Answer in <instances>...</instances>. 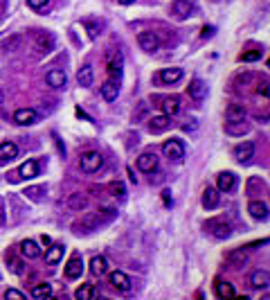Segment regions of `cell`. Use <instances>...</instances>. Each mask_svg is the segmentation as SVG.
<instances>
[{"mask_svg":"<svg viewBox=\"0 0 270 300\" xmlns=\"http://www.w3.org/2000/svg\"><path fill=\"white\" fill-rule=\"evenodd\" d=\"M113 217H115V210H113V208H104V210H97V212H88V214H83L81 221H77L72 228H75L77 233H93V230H97L101 224L111 221Z\"/></svg>","mask_w":270,"mask_h":300,"instance_id":"6da1fadb","label":"cell"},{"mask_svg":"<svg viewBox=\"0 0 270 300\" xmlns=\"http://www.w3.org/2000/svg\"><path fill=\"white\" fill-rule=\"evenodd\" d=\"M203 228H205L212 237H216V239H228V237L232 235V226H230L223 217L207 219L205 224H203Z\"/></svg>","mask_w":270,"mask_h":300,"instance_id":"7a4b0ae2","label":"cell"},{"mask_svg":"<svg viewBox=\"0 0 270 300\" xmlns=\"http://www.w3.org/2000/svg\"><path fill=\"white\" fill-rule=\"evenodd\" d=\"M101 165H104V158H101L99 151H86L79 158V167H81L83 174H95V171H99Z\"/></svg>","mask_w":270,"mask_h":300,"instance_id":"3957f363","label":"cell"},{"mask_svg":"<svg viewBox=\"0 0 270 300\" xmlns=\"http://www.w3.org/2000/svg\"><path fill=\"white\" fill-rule=\"evenodd\" d=\"M32 39H34L36 47L41 52H52L54 50V36L45 30H32Z\"/></svg>","mask_w":270,"mask_h":300,"instance_id":"277c9868","label":"cell"},{"mask_svg":"<svg viewBox=\"0 0 270 300\" xmlns=\"http://www.w3.org/2000/svg\"><path fill=\"white\" fill-rule=\"evenodd\" d=\"M162 153L169 160H182L185 158V145L180 140H176V138H171V140H167L162 145Z\"/></svg>","mask_w":270,"mask_h":300,"instance_id":"5b68a950","label":"cell"},{"mask_svg":"<svg viewBox=\"0 0 270 300\" xmlns=\"http://www.w3.org/2000/svg\"><path fill=\"white\" fill-rule=\"evenodd\" d=\"M137 43L144 52H158L160 50V39L155 32H140L137 34Z\"/></svg>","mask_w":270,"mask_h":300,"instance_id":"8992f818","label":"cell"},{"mask_svg":"<svg viewBox=\"0 0 270 300\" xmlns=\"http://www.w3.org/2000/svg\"><path fill=\"white\" fill-rule=\"evenodd\" d=\"M248 262V248H234V251H230L225 255V264L230 269H243Z\"/></svg>","mask_w":270,"mask_h":300,"instance_id":"52a82bcc","label":"cell"},{"mask_svg":"<svg viewBox=\"0 0 270 300\" xmlns=\"http://www.w3.org/2000/svg\"><path fill=\"white\" fill-rule=\"evenodd\" d=\"M234 158L239 160L241 165H248V163L254 158V142L246 140V142H241V145H236L234 147Z\"/></svg>","mask_w":270,"mask_h":300,"instance_id":"ba28073f","label":"cell"},{"mask_svg":"<svg viewBox=\"0 0 270 300\" xmlns=\"http://www.w3.org/2000/svg\"><path fill=\"white\" fill-rule=\"evenodd\" d=\"M137 170L144 171V174H151V171L158 170V156L153 151H144L137 156Z\"/></svg>","mask_w":270,"mask_h":300,"instance_id":"9c48e42d","label":"cell"},{"mask_svg":"<svg viewBox=\"0 0 270 300\" xmlns=\"http://www.w3.org/2000/svg\"><path fill=\"white\" fill-rule=\"evenodd\" d=\"M108 282L113 284V289H117V291H122V294H126V291H131V278L124 273V271H113L111 276H108Z\"/></svg>","mask_w":270,"mask_h":300,"instance_id":"30bf717a","label":"cell"},{"mask_svg":"<svg viewBox=\"0 0 270 300\" xmlns=\"http://www.w3.org/2000/svg\"><path fill=\"white\" fill-rule=\"evenodd\" d=\"M171 14L178 18H187V16H194L196 14V5L189 2V0H174L171 2Z\"/></svg>","mask_w":270,"mask_h":300,"instance_id":"8fae6325","label":"cell"},{"mask_svg":"<svg viewBox=\"0 0 270 300\" xmlns=\"http://www.w3.org/2000/svg\"><path fill=\"white\" fill-rule=\"evenodd\" d=\"M14 122L20 124V127H32V124L39 122V113L34 108H18L14 113Z\"/></svg>","mask_w":270,"mask_h":300,"instance_id":"7c38bea8","label":"cell"},{"mask_svg":"<svg viewBox=\"0 0 270 300\" xmlns=\"http://www.w3.org/2000/svg\"><path fill=\"white\" fill-rule=\"evenodd\" d=\"M83 273V259L79 255H72L68 259V264H65V278L68 280H77V278H81Z\"/></svg>","mask_w":270,"mask_h":300,"instance_id":"4fadbf2b","label":"cell"},{"mask_svg":"<svg viewBox=\"0 0 270 300\" xmlns=\"http://www.w3.org/2000/svg\"><path fill=\"white\" fill-rule=\"evenodd\" d=\"M236 188V176L232 171H221L216 176V190L218 192H232Z\"/></svg>","mask_w":270,"mask_h":300,"instance_id":"5bb4252c","label":"cell"},{"mask_svg":"<svg viewBox=\"0 0 270 300\" xmlns=\"http://www.w3.org/2000/svg\"><path fill=\"white\" fill-rule=\"evenodd\" d=\"M189 97H192L196 104H200V102L207 97V84L203 82V79H194V82L189 84Z\"/></svg>","mask_w":270,"mask_h":300,"instance_id":"9a60e30c","label":"cell"},{"mask_svg":"<svg viewBox=\"0 0 270 300\" xmlns=\"http://www.w3.org/2000/svg\"><path fill=\"white\" fill-rule=\"evenodd\" d=\"M169 124H171V118L162 113V115H153V118L149 120L147 129L151 131V133H162V131L169 129Z\"/></svg>","mask_w":270,"mask_h":300,"instance_id":"2e32d148","label":"cell"},{"mask_svg":"<svg viewBox=\"0 0 270 300\" xmlns=\"http://www.w3.org/2000/svg\"><path fill=\"white\" fill-rule=\"evenodd\" d=\"M246 106L243 104H230L225 108V120L228 122H246Z\"/></svg>","mask_w":270,"mask_h":300,"instance_id":"e0dca14e","label":"cell"},{"mask_svg":"<svg viewBox=\"0 0 270 300\" xmlns=\"http://www.w3.org/2000/svg\"><path fill=\"white\" fill-rule=\"evenodd\" d=\"M39 160L30 158V160H25L23 165L18 167V178H36L39 176Z\"/></svg>","mask_w":270,"mask_h":300,"instance_id":"ac0fdd59","label":"cell"},{"mask_svg":"<svg viewBox=\"0 0 270 300\" xmlns=\"http://www.w3.org/2000/svg\"><path fill=\"white\" fill-rule=\"evenodd\" d=\"M158 79L162 84H167V86H171V84H178L182 79V68H165V70L158 72Z\"/></svg>","mask_w":270,"mask_h":300,"instance_id":"d6986e66","label":"cell"},{"mask_svg":"<svg viewBox=\"0 0 270 300\" xmlns=\"http://www.w3.org/2000/svg\"><path fill=\"white\" fill-rule=\"evenodd\" d=\"M16 156H18V147L12 140L0 142V163H12Z\"/></svg>","mask_w":270,"mask_h":300,"instance_id":"ffe728a7","label":"cell"},{"mask_svg":"<svg viewBox=\"0 0 270 300\" xmlns=\"http://www.w3.org/2000/svg\"><path fill=\"white\" fill-rule=\"evenodd\" d=\"M47 84L52 86V88H63L65 84H68V77H65L63 70H59V68H52V70L45 75Z\"/></svg>","mask_w":270,"mask_h":300,"instance_id":"44dd1931","label":"cell"},{"mask_svg":"<svg viewBox=\"0 0 270 300\" xmlns=\"http://www.w3.org/2000/svg\"><path fill=\"white\" fill-rule=\"evenodd\" d=\"M248 212L252 214V219H259V221L268 219V206H266L264 201H250L248 203Z\"/></svg>","mask_w":270,"mask_h":300,"instance_id":"7402d4cb","label":"cell"},{"mask_svg":"<svg viewBox=\"0 0 270 300\" xmlns=\"http://www.w3.org/2000/svg\"><path fill=\"white\" fill-rule=\"evenodd\" d=\"M268 284H270V276L266 269H257L252 276H250V287L252 289H266Z\"/></svg>","mask_w":270,"mask_h":300,"instance_id":"603a6c76","label":"cell"},{"mask_svg":"<svg viewBox=\"0 0 270 300\" xmlns=\"http://www.w3.org/2000/svg\"><path fill=\"white\" fill-rule=\"evenodd\" d=\"M63 244H50L45 251V262L47 264H59L61 257H63Z\"/></svg>","mask_w":270,"mask_h":300,"instance_id":"cb8c5ba5","label":"cell"},{"mask_svg":"<svg viewBox=\"0 0 270 300\" xmlns=\"http://www.w3.org/2000/svg\"><path fill=\"white\" fill-rule=\"evenodd\" d=\"M68 208H70V210H75V212L86 210V208H88V196L81 194V192H75V194L68 196Z\"/></svg>","mask_w":270,"mask_h":300,"instance_id":"d4e9b609","label":"cell"},{"mask_svg":"<svg viewBox=\"0 0 270 300\" xmlns=\"http://www.w3.org/2000/svg\"><path fill=\"white\" fill-rule=\"evenodd\" d=\"M218 201H221L218 190L216 188H205V192H203V208H207V210H214V208L218 206Z\"/></svg>","mask_w":270,"mask_h":300,"instance_id":"484cf974","label":"cell"},{"mask_svg":"<svg viewBox=\"0 0 270 300\" xmlns=\"http://www.w3.org/2000/svg\"><path fill=\"white\" fill-rule=\"evenodd\" d=\"M119 95V86L117 82H113V79H108V82L101 84V97H104L106 102H115Z\"/></svg>","mask_w":270,"mask_h":300,"instance_id":"4316f807","label":"cell"},{"mask_svg":"<svg viewBox=\"0 0 270 300\" xmlns=\"http://www.w3.org/2000/svg\"><path fill=\"white\" fill-rule=\"evenodd\" d=\"M160 102H162V104H160V108H162V113H165V115H176L178 111H180V100H178V97H160Z\"/></svg>","mask_w":270,"mask_h":300,"instance_id":"83f0119b","label":"cell"},{"mask_svg":"<svg viewBox=\"0 0 270 300\" xmlns=\"http://www.w3.org/2000/svg\"><path fill=\"white\" fill-rule=\"evenodd\" d=\"M20 253L27 259H36L41 255V248H39V244L34 239H25V241H20Z\"/></svg>","mask_w":270,"mask_h":300,"instance_id":"f1b7e54d","label":"cell"},{"mask_svg":"<svg viewBox=\"0 0 270 300\" xmlns=\"http://www.w3.org/2000/svg\"><path fill=\"white\" fill-rule=\"evenodd\" d=\"M77 82H79V86H83V88H90L95 82V72H93V65H83L81 70L77 72Z\"/></svg>","mask_w":270,"mask_h":300,"instance_id":"f546056e","label":"cell"},{"mask_svg":"<svg viewBox=\"0 0 270 300\" xmlns=\"http://www.w3.org/2000/svg\"><path fill=\"white\" fill-rule=\"evenodd\" d=\"M25 45V39L20 34H14L9 36L5 43H2V50H7V52H18V50H23Z\"/></svg>","mask_w":270,"mask_h":300,"instance_id":"4dcf8cb0","label":"cell"},{"mask_svg":"<svg viewBox=\"0 0 270 300\" xmlns=\"http://www.w3.org/2000/svg\"><path fill=\"white\" fill-rule=\"evenodd\" d=\"M106 269H108V264H106V257H101V255H95V257L90 259V273H93V276H104Z\"/></svg>","mask_w":270,"mask_h":300,"instance_id":"1f68e13d","label":"cell"},{"mask_svg":"<svg viewBox=\"0 0 270 300\" xmlns=\"http://www.w3.org/2000/svg\"><path fill=\"white\" fill-rule=\"evenodd\" d=\"M75 298L77 300H95L97 298V291H95L93 284H81V287L75 291Z\"/></svg>","mask_w":270,"mask_h":300,"instance_id":"d6a6232c","label":"cell"},{"mask_svg":"<svg viewBox=\"0 0 270 300\" xmlns=\"http://www.w3.org/2000/svg\"><path fill=\"white\" fill-rule=\"evenodd\" d=\"M50 296H52V287L45 282L34 284V289H32V298H36V300H45V298H50Z\"/></svg>","mask_w":270,"mask_h":300,"instance_id":"836d02e7","label":"cell"},{"mask_svg":"<svg viewBox=\"0 0 270 300\" xmlns=\"http://www.w3.org/2000/svg\"><path fill=\"white\" fill-rule=\"evenodd\" d=\"M248 131H250V127L243 124V122H228L225 124V133H230V135H243V133H248Z\"/></svg>","mask_w":270,"mask_h":300,"instance_id":"e575fe53","label":"cell"},{"mask_svg":"<svg viewBox=\"0 0 270 300\" xmlns=\"http://www.w3.org/2000/svg\"><path fill=\"white\" fill-rule=\"evenodd\" d=\"M216 296H218V298H234V287H232L230 282L218 280V282H216Z\"/></svg>","mask_w":270,"mask_h":300,"instance_id":"d590c367","label":"cell"},{"mask_svg":"<svg viewBox=\"0 0 270 300\" xmlns=\"http://www.w3.org/2000/svg\"><path fill=\"white\" fill-rule=\"evenodd\" d=\"M108 75H111L113 82H119V77H122V59H119V54L117 59L108 64Z\"/></svg>","mask_w":270,"mask_h":300,"instance_id":"8d00e7d4","label":"cell"},{"mask_svg":"<svg viewBox=\"0 0 270 300\" xmlns=\"http://www.w3.org/2000/svg\"><path fill=\"white\" fill-rule=\"evenodd\" d=\"M25 196L30 201H43V194H45V188H41V185H32V188H27L23 192Z\"/></svg>","mask_w":270,"mask_h":300,"instance_id":"74e56055","label":"cell"},{"mask_svg":"<svg viewBox=\"0 0 270 300\" xmlns=\"http://www.w3.org/2000/svg\"><path fill=\"white\" fill-rule=\"evenodd\" d=\"M7 269L18 276V273H23V262H20V259H16V257H12V255H7Z\"/></svg>","mask_w":270,"mask_h":300,"instance_id":"f35d334b","label":"cell"},{"mask_svg":"<svg viewBox=\"0 0 270 300\" xmlns=\"http://www.w3.org/2000/svg\"><path fill=\"white\" fill-rule=\"evenodd\" d=\"M108 192H111L113 196H119V199H124V194H126V190H124V185L119 181L108 183Z\"/></svg>","mask_w":270,"mask_h":300,"instance_id":"ab89813d","label":"cell"},{"mask_svg":"<svg viewBox=\"0 0 270 300\" xmlns=\"http://www.w3.org/2000/svg\"><path fill=\"white\" fill-rule=\"evenodd\" d=\"M5 298L7 300H23L25 294H23V291H18V289H7V291H5Z\"/></svg>","mask_w":270,"mask_h":300,"instance_id":"60d3db41","label":"cell"},{"mask_svg":"<svg viewBox=\"0 0 270 300\" xmlns=\"http://www.w3.org/2000/svg\"><path fill=\"white\" fill-rule=\"evenodd\" d=\"M261 57V50H252V52H243L241 54V61H257Z\"/></svg>","mask_w":270,"mask_h":300,"instance_id":"b9f144b4","label":"cell"},{"mask_svg":"<svg viewBox=\"0 0 270 300\" xmlns=\"http://www.w3.org/2000/svg\"><path fill=\"white\" fill-rule=\"evenodd\" d=\"M27 5H30L32 9H36V12H39V9H43V7L50 5V0H27Z\"/></svg>","mask_w":270,"mask_h":300,"instance_id":"7bdbcfd3","label":"cell"},{"mask_svg":"<svg viewBox=\"0 0 270 300\" xmlns=\"http://www.w3.org/2000/svg\"><path fill=\"white\" fill-rule=\"evenodd\" d=\"M259 95H264V97H268V82H261L259 84Z\"/></svg>","mask_w":270,"mask_h":300,"instance_id":"ee69618b","label":"cell"},{"mask_svg":"<svg viewBox=\"0 0 270 300\" xmlns=\"http://www.w3.org/2000/svg\"><path fill=\"white\" fill-rule=\"evenodd\" d=\"M250 79H252V75H250V72H246V75H241L239 79H236V82H239V84H248Z\"/></svg>","mask_w":270,"mask_h":300,"instance_id":"f6af8a7d","label":"cell"},{"mask_svg":"<svg viewBox=\"0 0 270 300\" xmlns=\"http://www.w3.org/2000/svg\"><path fill=\"white\" fill-rule=\"evenodd\" d=\"M88 34H90V39H97V25H93V23H88Z\"/></svg>","mask_w":270,"mask_h":300,"instance_id":"bcb514c9","label":"cell"},{"mask_svg":"<svg viewBox=\"0 0 270 300\" xmlns=\"http://www.w3.org/2000/svg\"><path fill=\"white\" fill-rule=\"evenodd\" d=\"M5 224V203H2V199H0V226Z\"/></svg>","mask_w":270,"mask_h":300,"instance_id":"7dc6e473","label":"cell"},{"mask_svg":"<svg viewBox=\"0 0 270 300\" xmlns=\"http://www.w3.org/2000/svg\"><path fill=\"white\" fill-rule=\"evenodd\" d=\"M212 32H214V27H203V39H207V36H212Z\"/></svg>","mask_w":270,"mask_h":300,"instance_id":"c3c4849f","label":"cell"},{"mask_svg":"<svg viewBox=\"0 0 270 300\" xmlns=\"http://www.w3.org/2000/svg\"><path fill=\"white\" fill-rule=\"evenodd\" d=\"M41 241H43V246H50V244H52V239H50L47 235H43V237H41Z\"/></svg>","mask_w":270,"mask_h":300,"instance_id":"681fc988","label":"cell"},{"mask_svg":"<svg viewBox=\"0 0 270 300\" xmlns=\"http://www.w3.org/2000/svg\"><path fill=\"white\" fill-rule=\"evenodd\" d=\"M117 2H119V5H133L135 0H117Z\"/></svg>","mask_w":270,"mask_h":300,"instance_id":"f907efd6","label":"cell"},{"mask_svg":"<svg viewBox=\"0 0 270 300\" xmlns=\"http://www.w3.org/2000/svg\"><path fill=\"white\" fill-rule=\"evenodd\" d=\"M2 102H5V93H2V90H0V104H2Z\"/></svg>","mask_w":270,"mask_h":300,"instance_id":"816d5d0a","label":"cell"}]
</instances>
